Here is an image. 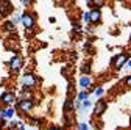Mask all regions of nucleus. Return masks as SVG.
Instances as JSON below:
<instances>
[{
    "instance_id": "f257e3e1",
    "label": "nucleus",
    "mask_w": 131,
    "mask_h": 130,
    "mask_svg": "<svg viewBox=\"0 0 131 130\" xmlns=\"http://www.w3.org/2000/svg\"><path fill=\"white\" fill-rule=\"evenodd\" d=\"M20 85L24 86V88H35L36 85H38V78H36V75L33 74V72H25L24 75H22V78H20Z\"/></svg>"
},
{
    "instance_id": "f03ea898",
    "label": "nucleus",
    "mask_w": 131,
    "mask_h": 130,
    "mask_svg": "<svg viewBox=\"0 0 131 130\" xmlns=\"http://www.w3.org/2000/svg\"><path fill=\"white\" fill-rule=\"evenodd\" d=\"M22 16V25H24V28H27V30H31V28H35V25H36V16L33 14V13H24V14H20Z\"/></svg>"
},
{
    "instance_id": "7ed1b4c3",
    "label": "nucleus",
    "mask_w": 131,
    "mask_h": 130,
    "mask_svg": "<svg viewBox=\"0 0 131 130\" xmlns=\"http://www.w3.org/2000/svg\"><path fill=\"white\" fill-rule=\"evenodd\" d=\"M128 60H129V55L128 53H120V55H117L116 58L112 60V64H114V69L116 71H120L125 64L128 63Z\"/></svg>"
},
{
    "instance_id": "20e7f679",
    "label": "nucleus",
    "mask_w": 131,
    "mask_h": 130,
    "mask_svg": "<svg viewBox=\"0 0 131 130\" xmlns=\"http://www.w3.org/2000/svg\"><path fill=\"white\" fill-rule=\"evenodd\" d=\"M22 66H24V60L20 57H13L11 58V61H9V69L13 72H19L22 69Z\"/></svg>"
},
{
    "instance_id": "39448f33",
    "label": "nucleus",
    "mask_w": 131,
    "mask_h": 130,
    "mask_svg": "<svg viewBox=\"0 0 131 130\" xmlns=\"http://www.w3.org/2000/svg\"><path fill=\"white\" fill-rule=\"evenodd\" d=\"M89 14H91V24L92 25H98V24H100V21H102V11H100V8H91Z\"/></svg>"
},
{
    "instance_id": "423d86ee",
    "label": "nucleus",
    "mask_w": 131,
    "mask_h": 130,
    "mask_svg": "<svg viewBox=\"0 0 131 130\" xmlns=\"http://www.w3.org/2000/svg\"><path fill=\"white\" fill-rule=\"evenodd\" d=\"M17 108H19L22 113H30V111H31V108H33V100H31V99H24V100H19Z\"/></svg>"
},
{
    "instance_id": "0eeeda50",
    "label": "nucleus",
    "mask_w": 131,
    "mask_h": 130,
    "mask_svg": "<svg viewBox=\"0 0 131 130\" xmlns=\"http://www.w3.org/2000/svg\"><path fill=\"white\" fill-rule=\"evenodd\" d=\"M13 11V5L9 0H0V14L2 16H6Z\"/></svg>"
},
{
    "instance_id": "6e6552de",
    "label": "nucleus",
    "mask_w": 131,
    "mask_h": 130,
    "mask_svg": "<svg viewBox=\"0 0 131 130\" xmlns=\"http://www.w3.org/2000/svg\"><path fill=\"white\" fill-rule=\"evenodd\" d=\"M16 100V96L13 92H3L2 97H0V102L3 105H13V102Z\"/></svg>"
},
{
    "instance_id": "1a4fd4ad",
    "label": "nucleus",
    "mask_w": 131,
    "mask_h": 130,
    "mask_svg": "<svg viewBox=\"0 0 131 130\" xmlns=\"http://www.w3.org/2000/svg\"><path fill=\"white\" fill-rule=\"evenodd\" d=\"M105 110H106V102H105L103 99H100V100L95 104V110H94V113H95V115H102Z\"/></svg>"
},
{
    "instance_id": "9d476101",
    "label": "nucleus",
    "mask_w": 131,
    "mask_h": 130,
    "mask_svg": "<svg viewBox=\"0 0 131 130\" xmlns=\"http://www.w3.org/2000/svg\"><path fill=\"white\" fill-rule=\"evenodd\" d=\"M91 85H92V80H91V77H88V75H83L80 78V86L83 88V89H88V88H91Z\"/></svg>"
},
{
    "instance_id": "9b49d317",
    "label": "nucleus",
    "mask_w": 131,
    "mask_h": 130,
    "mask_svg": "<svg viewBox=\"0 0 131 130\" xmlns=\"http://www.w3.org/2000/svg\"><path fill=\"white\" fill-rule=\"evenodd\" d=\"M33 97V92L28 89V88H24L22 91H20V96L17 97V100H24V99H31Z\"/></svg>"
},
{
    "instance_id": "f8f14e48",
    "label": "nucleus",
    "mask_w": 131,
    "mask_h": 130,
    "mask_svg": "<svg viewBox=\"0 0 131 130\" xmlns=\"http://www.w3.org/2000/svg\"><path fill=\"white\" fill-rule=\"evenodd\" d=\"M105 3H106V0H89L88 2V5L91 8H102V6H105Z\"/></svg>"
},
{
    "instance_id": "ddd939ff",
    "label": "nucleus",
    "mask_w": 131,
    "mask_h": 130,
    "mask_svg": "<svg viewBox=\"0 0 131 130\" xmlns=\"http://www.w3.org/2000/svg\"><path fill=\"white\" fill-rule=\"evenodd\" d=\"M5 30L9 31V33H14L16 31V22L14 21H6L5 22Z\"/></svg>"
},
{
    "instance_id": "4468645a",
    "label": "nucleus",
    "mask_w": 131,
    "mask_h": 130,
    "mask_svg": "<svg viewBox=\"0 0 131 130\" xmlns=\"http://www.w3.org/2000/svg\"><path fill=\"white\" fill-rule=\"evenodd\" d=\"M0 116L2 118H13L14 116V110L9 107V108H6V110H3L2 113H0Z\"/></svg>"
},
{
    "instance_id": "2eb2a0df",
    "label": "nucleus",
    "mask_w": 131,
    "mask_h": 130,
    "mask_svg": "<svg viewBox=\"0 0 131 130\" xmlns=\"http://www.w3.org/2000/svg\"><path fill=\"white\" fill-rule=\"evenodd\" d=\"M81 21H83V24H91V14H89V11H84L83 13V16H81Z\"/></svg>"
},
{
    "instance_id": "dca6fc26",
    "label": "nucleus",
    "mask_w": 131,
    "mask_h": 130,
    "mask_svg": "<svg viewBox=\"0 0 131 130\" xmlns=\"http://www.w3.org/2000/svg\"><path fill=\"white\" fill-rule=\"evenodd\" d=\"M72 107H73V104H72V100H67L64 104V113H69L70 110H72Z\"/></svg>"
},
{
    "instance_id": "f3484780",
    "label": "nucleus",
    "mask_w": 131,
    "mask_h": 130,
    "mask_svg": "<svg viewBox=\"0 0 131 130\" xmlns=\"http://www.w3.org/2000/svg\"><path fill=\"white\" fill-rule=\"evenodd\" d=\"M103 92H105V89H103V88H95V89H94L95 97H102V96H103Z\"/></svg>"
},
{
    "instance_id": "a211bd4d",
    "label": "nucleus",
    "mask_w": 131,
    "mask_h": 130,
    "mask_svg": "<svg viewBox=\"0 0 131 130\" xmlns=\"http://www.w3.org/2000/svg\"><path fill=\"white\" fill-rule=\"evenodd\" d=\"M91 100H88V99H84L83 100V105H81V110H88V108H91Z\"/></svg>"
},
{
    "instance_id": "6ab92c4d",
    "label": "nucleus",
    "mask_w": 131,
    "mask_h": 130,
    "mask_svg": "<svg viewBox=\"0 0 131 130\" xmlns=\"http://www.w3.org/2000/svg\"><path fill=\"white\" fill-rule=\"evenodd\" d=\"M33 2H35V0H20V3H22L25 8H30V6L33 5Z\"/></svg>"
},
{
    "instance_id": "aec40b11",
    "label": "nucleus",
    "mask_w": 131,
    "mask_h": 130,
    "mask_svg": "<svg viewBox=\"0 0 131 130\" xmlns=\"http://www.w3.org/2000/svg\"><path fill=\"white\" fill-rule=\"evenodd\" d=\"M84 99H88V92H84V91H81V92L78 94V100H80V102H83Z\"/></svg>"
},
{
    "instance_id": "412c9836",
    "label": "nucleus",
    "mask_w": 131,
    "mask_h": 130,
    "mask_svg": "<svg viewBox=\"0 0 131 130\" xmlns=\"http://www.w3.org/2000/svg\"><path fill=\"white\" fill-rule=\"evenodd\" d=\"M78 130H89V125L86 122H80L78 124Z\"/></svg>"
},
{
    "instance_id": "4be33fe9",
    "label": "nucleus",
    "mask_w": 131,
    "mask_h": 130,
    "mask_svg": "<svg viewBox=\"0 0 131 130\" xmlns=\"http://www.w3.org/2000/svg\"><path fill=\"white\" fill-rule=\"evenodd\" d=\"M125 86H126V88H131V75H128V77L125 78Z\"/></svg>"
},
{
    "instance_id": "5701e85b",
    "label": "nucleus",
    "mask_w": 131,
    "mask_h": 130,
    "mask_svg": "<svg viewBox=\"0 0 131 130\" xmlns=\"http://www.w3.org/2000/svg\"><path fill=\"white\" fill-rule=\"evenodd\" d=\"M19 130H25V127H24L22 124H19Z\"/></svg>"
},
{
    "instance_id": "b1692460",
    "label": "nucleus",
    "mask_w": 131,
    "mask_h": 130,
    "mask_svg": "<svg viewBox=\"0 0 131 130\" xmlns=\"http://www.w3.org/2000/svg\"><path fill=\"white\" fill-rule=\"evenodd\" d=\"M126 66H128V68H131V60H128V63H126Z\"/></svg>"
},
{
    "instance_id": "393cba45",
    "label": "nucleus",
    "mask_w": 131,
    "mask_h": 130,
    "mask_svg": "<svg viewBox=\"0 0 131 130\" xmlns=\"http://www.w3.org/2000/svg\"><path fill=\"white\" fill-rule=\"evenodd\" d=\"M47 130H59V128H56V127H52V128H47Z\"/></svg>"
},
{
    "instance_id": "a878e982",
    "label": "nucleus",
    "mask_w": 131,
    "mask_h": 130,
    "mask_svg": "<svg viewBox=\"0 0 131 130\" xmlns=\"http://www.w3.org/2000/svg\"><path fill=\"white\" fill-rule=\"evenodd\" d=\"M116 2H125V0H116Z\"/></svg>"
},
{
    "instance_id": "bb28decb",
    "label": "nucleus",
    "mask_w": 131,
    "mask_h": 130,
    "mask_svg": "<svg viewBox=\"0 0 131 130\" xmlns=\"http://www.w3.org/2000/svg\"><path fill=\"white\" fill-rule=\"evenodd\" d=\"M86 2H89V0H86Z\"/></svg>"
}]
</instances>
